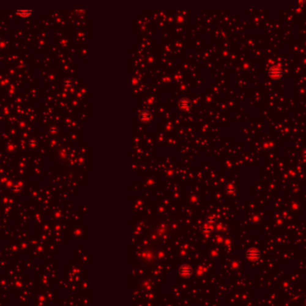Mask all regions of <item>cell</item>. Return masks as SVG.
<instances>
[{
    "instance_id": "7a4b0ae2",
    "label": "cell",
    "mask_w": 306,
    "mask_h": 306,
    "mask_svg": "<svg viewBox=\"0 0 306 306\" xmlns=\"http://www.w3.org/2000/svg\"><path fill=\"white\" fill-rule=\"evenodd\" d=\"M180 274L184 277H188L192 274V269L187 265H185L180 269Z\"/></svg>"
},
{
    "instance_id": "6da1fadb",
    "label": "cell",
    "mask_w": 306,
    "mask_h": 306,
    "mask_svg": "<svg viewBox=\"0 0 306 306\" xmlns=\"http://www.w3.org/2000/svg\"><path fill=\"white\" fill-rule=\"evenodd\" d=\"M246 256L248 259L251 260H256L257 259H259V252L256 249H251L250 251H248Z\"/></svg>"
}]
</instances>
